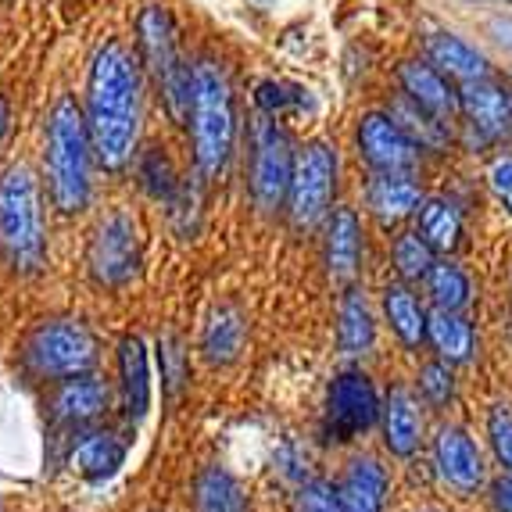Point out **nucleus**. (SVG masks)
Wrapping results in <instances>:
<instances>
[{
	"label": "nucleus",
	"instance_id": "obj_1",
	"mask_svg": "<svg viewBox=\"0 0 512 512\" xmlns=\"http://www.w3.org/2000/svg\"><path fill=\"white\" fill-rule=\"evenodd\" d=\"M140 58H133L126 43L108 40L97 47L86 76V129L94 158L104 172H122L137 158L140 144V101L144 79Z\"/></svg>",
	"mask_w": 512,
	"mask_h": 512
},
{
	"label": "nucleus",
	"instance_id": "obj_2",
	"mask_svg": "<svg viewBox=\"0 0 512 512\" xmlns=\"http://www.w3.org/2000/svg\"><path fill=\"white\" fill-rule=\"evenodd\" d=\"M90 129L86 115L72 97H58L47 115V140H43V169L47 190L61 215H79L90 205Z\"/></svg>",
	"mask_w": 512,
	"mask_h": 512
},
{
	"label": "nucleus",
	"instance_id": "obj_3",
	"mask_svg": "<svg viewBox=\"0 0 512 512\" xmlns=\"http://www.w3.org/2000/svg\"><path fill=\"white\" fill-rule=\"evenodd\" d=\"M190 133H194V165L212 180L226 169L237 140V111L233 86L219 61L201 58L194 65V97H190Z\"/></svg>",
	"mask_w": 512,
	"mask_h": 512
},
{
	"label": "nucleus",
	"instance_id": "obj_4",
	"mask_svg": "<svg viewBox=\"0 0 512 512\" xmlns=\"http://www.w3.org/2000/svg\"><path fill=\"white\" fill-rule=\"evenodd\" d=\"M0 251L15 273H40L47 262L40 180L26 162L0 172Z\"/></svg>",
	"mask_w": 512,
	"mask_h": 512
},
{
	"label": "nucleus",
	"instance_id": "obj_5",
	"mask_svg": "<svg viewBox=\"0 0 512 512\" xmlns=\"http://www.w3.org/2000/svg\"><path fill=\"white\" fill-rule=\"evenodd\" d=\"M137 58L165 97V108L176 122L190 119V97H194V65H183L180 43L172 18L158 4H147L137 15Z\"/></svg>",
	"mask_w": 512,
	"mask_h": 512
},
{
	"label": "nucleus",
	"instance_id": "obj_6",
	"mask_svg": "<svg viewBox=\"0 0 512 512\" xmlns=\"http://www.w3.org/2000/svg\"><path fill=\"white\" fill-rule=\"evenodd\" d=\"M22 362L40 380H69V376L94 369L97 341L79 319H51L26 337Z\"/></svg>",
	"mask_w": 512,
	"mask_h": 512
},
{
	"label": "nucleus",
	"instance_id": "obj_7",
	"mask_svg": "<svg viewBox=\"0 0 512 512\" xmlns=\"http://www.w3.org/2000/svg\"><path fill=\"white\" fill-rule=\"evenodd\" d=\"M86 269H90L97 287H108V291H119V287H129L137 280L140 230L126 208H111L94 226L90 248H86Z\"/></svg>",
	"mask_w": 512,
	"mask_h": 512
},
{
	"label": "nucleus",
	"instance_id": "obj_8",
	"mask_svg": "<svg viewBox=\"0 0 512 512\" xmlns=\"http://www.w3.org/2000/svg\"><path fill=\"white\" fill-rule=\"evenodd\" d=\"M337 190V151L326 140H308L294 154V176L287 190V212L298 230H312L326 219Z\"/></svg>",
	"mask_w": 512,
	"mask_h": 512
},
{
	"label": "nucleus",
	"instance_id": "obj_9",
	"mask_svg": "<svg viewBox=\"0 0 512 512\" xmlns=\"http://www.w3.org/2000/svg\"><path fill=\"white\" fill-rule=\"evenodd\" d=\"M294 176V147L287 129L273 115H258L251 126V197L262 212H273L287 201Z\"/></svg>",
	"mask_w": 512,
	"mask_h": 512
},
{
	"label": "nucleus",
	"instance_id": "obj_10",
	"mask_svg": "<svg viewBox=\"0 0 512 512\" xmlns=\"http://www.w3.org/2000/svg\"><path fill=\"white\" fill-rule=\"evenodd\" d=\"M380 412L384 409H380L373 380H369L366 373H359V369H348V373L333 376L330 394H326L323 430L330 441L344 444V441H351V437L366 434Z\"/></svg>",
	"mask_w": 512,
	"mask_h": 512
},
{
	"label": "nucleus",
	"instance_id": "obj_11",
	"mask_svg": "<svg viewBox=\"0 0 512 512\" xmlns=\"http://www.w3.org/2000/svg\"><path fill=\"white\" fill-rule=\"evenodd\" d=\"M359 151L376 172H391V176L394 172L405 176L419 158V147L409 140V133H405L391 115H380V111H373V115L362 119Z\"/></svg>",
	"mask_w": 512,
	"mask_h": 512
},
{
	"label": "nucleus",
	"instance_id": "obj_12",
	"mask_svg": "<svg viewBox=\"0 0 512 512\" xmlns=\"http://www.w3.org/2000/svg\"><path fill=\"white\" fill-rule=\"evenodd\" d=\"M462 115L470 122V129L480 140H505L512 133V94H505L502 86L491 79H470L459 90Z\"/></svg>",
	"mask_w": 512,
	"mask_h": 512
},
{
	"label": "nucleus",
	"instance_id": "obj_13",
	"mask_svg": "<svg viewBox=\"0 0 512 512\" xmlns=\"http://www.w3.org/2000/svg\"><path fill=\"white\" fill-rule=\"evenodd\" d=\"M437 470L459 491H477L484 484V455L473 444V437L462 427H441L434 441Z\"/></svg>",
	"mask_w": 512,
	"mask_h": 512
},
{
	"label": "nucleus",
	"instance_id": "obj_14",
	"mask_svg": "<svg viewBox=\"0 0 512 512\" xmlns=\"http://www.w3.org/2000/svg\"><path fill=\"white\" fill-rule=\"evenodd\" d=\"M398 83H402V94L409 101H416L419 108H427L441 122L455 119L462 111L459 94L452 90L448 76L441 69H434L430 61H405L402 69H398Z\"/></svg>",
	"mask_w": 512,
	"mask_h": 512
},
{
	"label": "nucleus",
	"instance_id": "obj_15",
	"mask_svg": "<svg viewBox=\"0 0 512 512\" xmlns=\"http://www.w3.org/2000/svg\"><path fill=\"white\" fill-rule=\"evenodd\" d=\"M341 495L344 512H384L387 502V473L384 466L369 455L362 459H351L348 470H344V480L337 487Z\"/></svg>",
	"mask_w": 512,
	"mask_h": 512
},
{
	"label": "nucleus",
	"instance_id": "obj_16",
	"mask_svg": "<svg viewBox=\"0 0 512 512\" xmlns=\"http://www.w3.org/2000/svg\"><path fill=\"white\" fill-rule=\"evenodd\" d=\"M362 258V226L359 215L351 208H337L330 215V230H326V265L330 276L337 283H348L351 276L359 273Z\"/></svg>",
	"mask_w": 512,
	"mask_h": 512
},
{
	"label": "nucleus",
	"instance_id": "obj_17",
	"mask_svg": "<svg viewBox=\"0 0 512 512\" xmlns=\"http://www.w3.org/2000/svg\"><path fill=\"white\" fill-rule=\"evenodd\" d=\"M419 434H423V419L412 402V394L405 387H394L384 402V444L391 455L409 459L419 448Z\"/></svg>",
	"mask_w": 512,
	"mask_h": 512
},
{
	"label": "nucleus",
	"instance_id": "obj_18",
	"mask_svg": "<svg viewBox=\"0 0 512 512\" xmlns=\"http://www.w3.org/2000/svg\"><path fill=\"white\" fill-rule=\"evenodd\" d=\"M108 402H111L108 384L97 380V376L79 373L61 384L58 398H54V409H58V416L65 423H90V419L108 412Z\"/></svg>",
	"mask_w": 512,
	"mask_h": 512
},
{
	"label": "nucleus",
	"instance_id": "obj_19",
	"mask_svg": "<svg viewBox=\"0 0 512 512\" xmlns=\"http://www.w3.org/2000/svg\"><path fill=\"white\" fill-rule=\"evenodd\" d=\"M244 333L248 323L233 305H219L212 308V316L205 319V330H201V351L212 366H226L240 355L244 348Z\"/></svg>",
	"mask_w": 512,
	"mask_h": 512
},
{
	"label": "nucleus",
	"instance_id": "obj_20",
	"mask_svg": "<svg viewBox=\"0 0 512 512\" xmlns=\"http://www.w3.org/2000/svg\"><path fill=\"white\" fill-rule=\"evenodd\" d=\"M427 61L434 69H441L448 79H459V83H470V79L487 76V58L470 47L466 40L452 33H437L427 40Z\"/></svg>",
	"mask_w": 512,
	"mask_h": 512
},
{
	"label": "nucleus",
	"instance_id": "obj_21",
	"mask_svg": "<svg viewBox=\"0 0 512 512\" xmlns=\"http://www.w3.org/2000/svg\"><path fill=\"white\" fill-rule=\"evenodd\" d=\"M119 369H122V402L129 419H140L151 405V373H147V348L140 337H126L119 344Z\"/></svg>",
	"mask_w": 512,
	"mask_h": 512
},
{
	"label": "nucleus",
	"instance_id": "obj_22",
	"mask_svg": "<svg viewBox=\"0 0 512 512\" xmlns=\"http://www.w3.org/2000/svg\"><path fill=\"white\" fill-rule=\"evenodd\" d=\"M366 201H369V208H373V215H380L384 222L405 219V215L419 212V205H423L416 183L398 176V172H394V176L391 172H376V180L369 183V190H366Z\"/></svg>",
	"mask_w": 512,
	"mask_h": 512
},
{
	"label": "nucleus",
	"instance_id": "obj_23",
	"mask_svg": "<svg viewBox=\"0 0 512 512\" xmlns=\"http://www.w3.org/2000/svg\"><path fill=\"white\" fill-rule=\"evenodd\" d=\"M126 462V444L115 434H90L76 444L72 452V466L83 480H108L119 473V466Z\"/></svg>",
	"mask_w": 512,
	"mask_h": 512
},
{
	"label": "nucleus",
	"instance_id": "obj_24",
	"mask_svg": "<svg viewBox=\"0 0 512 512\" xmlns=\"http://www.w3.org/2000/svg\"><path fill=\"white\" fill-rule=\"evenodd\" d=\"M427 337L444 362H466L473 355V326L455 308H434L427 316Z\"/></svg>",
	"mask_w": 512,
	"mask_h": 512
},
{
	"label": "nucleus",
	"instance_id": "obj_25",
	"mask_svg": "<svg viewBox=\"0 0 512 512\" xmlns=\"http://www.w3.org/2000/svg\"><path fill=\"white\" fill-rule=\"evenodd\" d=\"M384 312L391 330L398 333V341L405 348H419L423 337H427V312L416 301V294L405 287V283H391L384 291Z\"/></svg>",
	"mask_w": 512,
	"mask_h": 512
},
{
	"label": "nucleus",
	"instance_id": "obj_26",
	"mask_svg": "<svg viewBox=\"0 0 512 512\" xmlns=\"http://www.w3.org/2000/svg\"><path fill=\"white\" fill-rule=\"evenodd\" d=\"M419 233L427 240L434 251H455L459 248V237H462V215L452 201H444V197H427L423 205H419Z\"/></svg>",
	"mask_w": 512,
	"mask_h": 512
},
{
	"label": "nucleus",
	"instance_id": "obj_27",
	"mask_svg": "<svg viewBox=\"0 0 512 512\" xmlns=\"http://www.w3.org/2000/svg\"><path fill=\"white\" fill-rule=\"evenodd\" d=\"M391 119L409 133V140L419 151H441V147L448 144V122L430 115L427 108H419V104L409 101L405 94L391 104Z\"/></svg>",
	"mask_w": 512,
	"mask_h": 512
},
{
	"label": "nucleus",
	"instance_id": "obj_28",
	"mask_svg": "<svg viewBox=\"0 0 512 512\" xmlns=\"http://www.w3.org/2000/svg\"><path fill=\"white\" fill-rule=\"evenodd\" d=\"M194 505L197 512H248V498L240 484L219 466H208L194 484Z\"/></svg>",
	"mask_w": 512,
	"mask_h": 512
},
{
	"label": "nucleus",
	"instance_id": "obj_29",
	"mask_svg": "<svg viewBox=\"0 0 512 512\" xmlns=\"http://www.w3.org/2000/svg\"><path fill=\"white\" fill-rule=\"evenodd\" d=\"M337 341L344 355H366L373 344V316L362 298V291H348L337 312Z\"/></svg>",
	"mask_w": 512,
	"mask_h": 512
},
{
	"label": "nucleus",
	"instance_id": "obj_30",
	"mask_svg": "<svg viewBox=\"0 0 512 512\" xmlns=\"http://www.w3.org/2000/svg\"><path fill=\"white\" fill-rule=\"evenodd\" d=\"M427 291L437 308H455L459 312V308L470 305V280L452 262H434V269L427 276Z\"/></svg>",
	"mask_w": 512,
	"mask_h": 512
},
{
	"label": "nucleus",
	"instance_id": "obj_31",
	"mask_svg": "<svg viewBox=\"0 0 512 512\" xmlns=\"http://www.w3.org/2000/svg\"><path fill=\"white\" fill-rule=\"evenodd\" d=\"M137 176H140V187H144L151 197H158V201H172V197L180 194L176 169H172V162L158 151V147H147V151L137 158Z\"/></svg>",
	"mask_w": 512,
	"mask_h": 512
},
{
	"label": "nucleus",
	"instance_id": "obj_32",
	"mask_svg": "<svg viewBox=\"0 0 512 512\" xmlns=\"http://www.w3.org/2000/svg\"><path fill=\"white\" fill-rule=\"evenodd\" d=\"M434 255L423 233H402L394 240V269L402 273V280H427L430 269H434Z\"/></svg>",
	"mask_w": 512,
	"mask_h": 512
},
{
	"label": "nucleus",
	"instance_id": "obj_33",
	"mask_svg": "<svg viewBox=\"0 0 512 512\" xmlns=\"http://www.w3.org/2000/svg\"><path fill=\"white\" fill-rule=\"evenodd\" d=\"M301 101H305L301 90H294V86H287V83H276V79H265V83L255 90V104L265 111V115H273V119L301 108Z\"/></svg>",
	"mask_w": 512,
	"mask_h": 512
},
{
	"label": "nucleus",
	"instance_id": "obj_34",
	"mask_svg": "<svg viewBox=\"0 0 512 512\" xmlns=\"http://www.w3.org/2000/svg\"><path fill=\"white\" fill-rule=\"evenodd\" d=\"M452 362H430V366L419 369V391L430 405H444L452 398L455 380H452Z\"/></svg>",
	"mask_w": 512,
	"mask_h": 512
},
{
	"label": "nucleus",
	"instance_id": "obj_35",
	"mask_svg": "<svg viewBox=\"0 0 512 512\" xmlns=\"http://www.w3.org/2000/svg\"><path fill=\"white\" fill-rule=\"evenodd\" d=\"M487 437H491V448H495L498 462L512 473V412L505 405L491 409V416H487Z\"/></svg>",
	"mask_w": 512,
	"mask_h": 512
},
{
	"label": "nucleus",
	"instance_id": "obj_36",
	"mask_svg": "<svg viewBox=\"0 0 512 512\" xmlns=\"http://www.w3.org/2000/svg\"><path fill=\"white\" fill-rule=\"evenodd\" d=\"M298 512H344V505L337 487H330L326 480H312V484L301 487Z\"/></svg>",
	"mask_w": 512,
	"mask_h": 512
},
{
	"label": "nucleus",
	"instance_id": "obj_37",
	"mask_svg": "<svg viewBox=\"0 0 512 512\" xmlns=\"http://www.w3.org/2000/svg\"><path fill=\"white\" fill-rule=\"evenodd\" d=\"M487 180H491V190L498 194V201L512 212V154L509 158H498V162L491 165Z\"/></svg>",
	"mask_w": 512,
	"mask_h": 512
},
{
	"label": "nucleus",
	"instance_id": "obj_38",
	"mask_svg": "<svg viewBox=\"0 0 512 512\" xmlns=\"http://www.w3.org/2000/svg\"><path fill=\"white\" fill-rule=\"evenodd\" d=\"M491 502H495L498 512H512V473L502 480H495V487H491Z\"/></svg>",
	"mask_w": 512,
	"mask_h": 512
},
{
	"label": "nucleus",
	"instance_id": "obj_39",
	"mask_svg": "<svg viewBox=\"0 0 512 512\" xmlns=\"http://www.w3.org/2000/svg\"><path fill=\"white\" fill-rule=\"evenodd\" d=\"M487 33L495 36L505 51H512V18H491V22H487Z\"/></svg>",
	"mask_w": 512,
	"mask_h": 512
},
{
	"label": "nucleus",
	"instance_id": "obj_40",
	"mask_svg": "<svg viewBox=\"0 0 512 512\" xmlns=\"http://www.w3.org/2000/svg\"><path fill=\"white\" fill-rule=\"evenodd\" d=\"M4 133H8V101L0 97V140H4Z\"/></svg>",
	"mask_w": 512,
	"mask_h": 512
}]
</instances>
